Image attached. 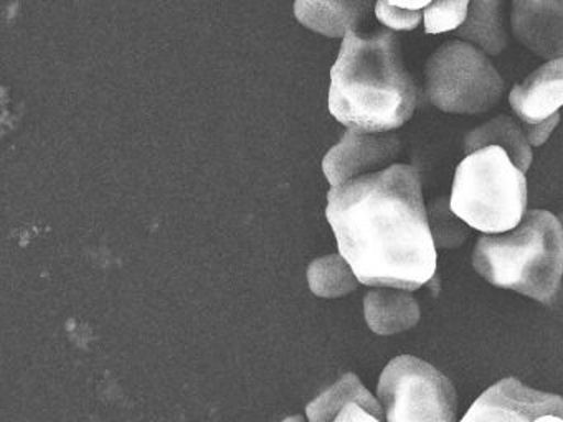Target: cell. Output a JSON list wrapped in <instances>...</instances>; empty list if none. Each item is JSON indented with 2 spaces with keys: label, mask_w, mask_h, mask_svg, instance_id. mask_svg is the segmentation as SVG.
<instances>
[{
  "label": "cell",
  "mask_w": 563,
  "mask_h": 422,
  "mask_svg": "<svg viewBox=\"0 0 563 422\" xmlns=\"http://www.w3.org/2000/svg\"><path fill=\"white\" fill-rule=\"evenodd\" d=\"M325 216L339 253L365 286L417 290L437 273V246L420 174L394 164L328 193Z\"/></svg>",
  "instance_id": "obj_1"
},
{
  "label": "cell",
  "mask_w": 563,
  "mask_h": 422,
  "mask_svg": "<svg viewBox=\"0 0 563 422\" xmlns=\"http://www.w3.org/2000/svg\"><path fill=\"white\" fill-rule=\"evenodd\" d=\"M418 106V86L408 73L391 30H352L331 69L329 111L347 129L390 132Z\"/></svg>",
  "instance_id": "obj_2"
},
{
  "label": "cell",
  "mask_w": 563,
  "mask_h": 422,
  "mask_svg": "<svg viewBox=\"0 0 563 422\" xmlns=\"http://www.w3.org/2000/svg\"><path fill=\"white\" fill-rule=\"evenodd\" d=\"M473 264L493 286L552 303L563 277L562 223L550 211H529L514 230L479 237Z\"/></svg>",
  "instance_id": "obj_3"
},
{
  "label": "cell",
  "mask_w": 563,
  "mask_h": 422,
  "mask_svg": "<svg viewBox=\"0 0 563 422\" xmlns=\"http://www.w3.org/2000/svg\"><path fill=\"white\" fill-rule=\"evenodd\" d=\"M450 207L481 233H506L526 216V175L503 147L471 152L457 165Z\"/></svg>",
  "instance_id": "obj_4"
},
{
  "label": "cell",
  "mask_w": 563,
  "mask_h": 422,
  "mask_svg": "<svg viewBox=\"0 0 563 422\" xmlns=\"http://www.w3.org/2000/svg\"><path fill=\"white\" fill-rule=\"evenodd\" d=\"M424 92L434 108L451 114H481L503 98L504 79L473 43L451 40L424 66Z\"/></svg>",
  "instance_id": "obj_5"
},
{
  "label": "cell",
  "mask_w": 563,
  "mask_h": 422,
  "mask_svg": "<svg viewBox=\"0 0 563 422\" xmlns=\"http://www.w3.org/2000/svg\"><path fill=\"white\" fill-rule=\"evenodd\" d=\"M377 395L387 422H454L456 419L453 382L417 356L391 359L378 379Z\"/></svg>",
  "instance_id": "obj_6"
},
{
  "label": "cell",
  "mask_w": 563,
  "mask_h": 422,
  "mask_svg": "<svg viewBox=\"0 0 563 422\" xmlns=\"http://www.w3.org/2000/svg\"><path fill=\"white\" fill-rule=\"evenodd\" d=\"M563 418V398L537 391L519 379L506 378L490 386L460 422H533L539 415Z\"/></svg>",
  "instance_id": "obj_7"
},
{
  "label": "cell",
  "mask_w": 563,
  "mask_h": 422,
  "mask_svg": "<svg viewBox=\"0 0 563 422\" xmlns=\"http://www.w3.org/2000/svg\"><path fill=\"white\" fill-rule=\"evenodd\" d=\"M400 138L390 132L349 129L335 147L325 154L322 170L332 187L361 175L384 170L400 152Z\"/></svg>",
  "instance_id": "obj_8"
},
{
  "label": "cell",
  "mask_w": 563,
  "mask_h": 422,
  "mask_svg": "<svg viewBox=\"0 0 563 422\" xmlns=\"http://www.w3.org/2000/svg\"><path fill=\"white\" fill-rule=\"evenodd\" d=\"M510 26L533 55L563 58V0H512Z\"/></svg>",
  "instance_id": "obj_9"
},
{
  "label": "cell",
  "mask_w": 563,
  "mask_h": 422,
  "mask_svg": "<svg viewBox=\"0 0 563 422\" xmlns=\"http://www.w3.org/2000/svg\"><path fill=\"white\" fill-rule=\"evenodd\" d=\"M510 108L522 124H540L563 106V58L549 59L509 95Z\"/></svg>",
  "instance_id": "obj_10"
},
{
  "label": "cell",
  "mask_w": 563,
  "mask_h": 422,
  "mask_svg": "<svg viewBox=\"0 0 563 422\" xmlns=\"http://www.w3.org/2000/svg\"><path fill=\"white\" fill-rule=\"evenodd\" d=\"M377 0H296L295 15L302 25L329 38H344L361 29Z\"/></svg>",
  "instance_id": "obj_11"
},
{
  "label": "cell",
  "mask_w": 563,
  "mask_h": 422,
  "mask_svg": "<svg viewBox=\"0 0 563 422\" xmlns=\"http://www.w3.org/2000/svg\"><path fill=\"white\" fill-rule=\"evenodd\" d=\"M364 312L372 332L378 335L404 332L420 320L417 300L410 292L395 287L371 290L365 296Z\"/></svg>",
  "instance_id": "obj_12"
},
{
  "label": "cell",
  "mask_w": 563,
  "mask_h": 422,
  "mask_svg": "<svg viewBox=\"0 0 563 422\" xmlns=\"http://www.w3.org/2000/svg\"><path fill=\"white\" fill-rule=\"evenodd\" d=\"M504 3L506 0H471L466 22L456 30V35L489 55L503 53L507 46Z\"/></svg>",
  "instance_id": "obj_13"
},
{
  "label": "cell",
  "mask_w": 563,
  "mask_h": 422,
  "mask_svg": "<svg viewBox=\"0 0 563 422\" xmlns=\"http://www.w3.org/2000/svg\"><path fill=\"white\" fill-rule=\"evenodd\" d=\"M487 145H497L512 158L514 164L526 171L532 164V151H530L529 141L522 129L509 115H497L493 121L486 122L481 127L474 129L466 135L464 141V151L466 155L471 152L479 151Z\"/></svg>",
  "instance_id": "obj_14"
},
{
  "label": "cell",
  "mask_w": 563,
  "mask_h": 422,
  "mask_svg": "<svg viewBox=\"0 0 563 422\" xmlns=\"http://www.w3.org/2000/svg\"><path fill=\"white\" fill-rule=\"evenodd\" d=\"M349 402H357L371 414L377 415L378 419L384 418V409L378 404L377 399L364 388L361 379L354 373L342 376L328 391L309 402L306 406V418L311 422H334L339 412Z\"/></svg>",
  "instance_id": "obj_15"
},
{
  "label": "cell",
  "mask_w": 563,
  "mask_h": 422,
  "mask_svg": "<svg viewBox=\"0 0 563 422\" xmlns=\"http://www.w3.org/2000/svg\"><path fill=\"white\" fill-rule=\"evenodd\" d=\"M308 282L314 296L335 299L354 292L361 280L342 254H331L311 263Z\"/></svg>",
  "instance_id": "obj_16"
},
{
  "label": "cell",
  "mask_w": 563,
  "mask_h": 422,
  "mask_svg": "<svg viewBox=\"0 0 563 422\" xmlns=\"http://www.w3.org/2000/svg\"><path fill=\"white\" fill-rule=\"evenodd\" d=\"M471 0H433L424 7V32L428 35L457 30L466 22Z\"/></svg>",
  "instance_id": "obj_17"
},
{
  "label": "cell",
  "mask_w": 563,
  "mask_h": 422,
  "mask_svg": "<svg viewBox=\"0 0 563 422\" xmlns=\"http://www.w3.org/2000/svg\"><path fill=\"white\" fill-rule=\"evenodd\" d=\"M375 15L388 30H398V32H410L417 29L423 19L421 10L401 9L388 0H377Z\"/></svg>",
  "instance_id": "obj_18"
},
{
  "label": "cell",
  "mask_w": 563,
  "mask_h": 422,
  "mask_svg": "<svg viewBox=\"0 0 563 422\" xmlns=\"http://www.w3.org/2000/svg\"><path fill=\"white\" fill-rule=\"evenodd\" d=\"M560 122V112L553 114L552 118L547 119V121L540 122V124H523V132H526L527 141H529L530 145H542L543 142L549 138V135L552 134L553 129L556 127V124Z\"/></svg>",
  "instance_id": "obj_19"
},
{
  "label": "cell",
  "mask_w": 563,
  "mask_h": 422,
  "mask_svg": "<svg viewBox=\"0 0 563 422\" xmlns=\"http://www.w3.org/2000/svg\"><path fill=\"white\" fill-rule=\"evenodd\" d=\"M334 422H382V419L365 411L357 402H349V404L339 412Z\"/></svg>",
  "instance_id": "obj_20"
},
{
  "label": "cell",
  "mask_w": 563,
  "mask_h": 422,
  "mask_svg": "<svg viewBox=\"0 0 563 422\" xmlns=\"http://www.w3.org/2000/svg\"><path fill=\"white\" fill-rule=\"evenodd\" d=\"M394 5L401 7V9L408 10H421L424 7L430 5L433 0H388Z\"/></svg>",
  "instance_id": "obj_21"
},
{
  "label": "cell",
  "mask_w": 563,
  "mask_h": 422,
  "mask_svg": "<svg viewBox=\"0 0 563 422\" xmlns=\"http://www.w3.org/2000/svg\"><path fill=\"white\" fill-rule=\"evenodd\" d=\"M533 422H563V418L556 414H543L539 415Z\"/></svg>",
  "instance_id": "obj_22"
},
{
  "label": "cell",
  "mask_w": 563,
  "mask_h": 422,
  "mask_svg": "<svg viewBox=\"0 0 563 422\" xmlns=\"http://www.w3.org/2000/svg\"><path fill=\"white\" fill-rule=\"evenodd\" d=\"M283 422H311L309 419H306L305 415L296 414L292 418H286Z\"/></svg>",
  "instance_id": "obj_23"
},
{
  "label": "cell",
  "mask_w": 563,
  "mask_h": 422,
  "mask_svg": "<svg viewBox=\"0 0 563 422\" xmlns=\"http://www.w3.org/2000/svg\"><path fill=\"white\" fill-rule=\"evenodd\" d=\"M559 220H560V223H562V227H563V213H562V214H560Z\"/></svg>",
  "instance_id": "obj_24"
}]
</instances>
